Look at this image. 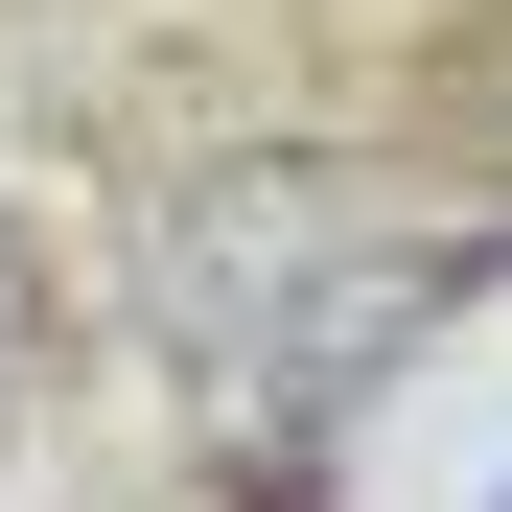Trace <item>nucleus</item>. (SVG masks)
<instances>
[{
    "label": "nucleus",
    "instance_id": "nucleus-1",
    "mask_svg": "<svg viewBox=\"0 0 512 512\" xmlns=\"http://www.w3.org/2000/svg\"><path fill=\"white\" fill-rule=\"evenodd\" d=\"M489 280H512V233L396 210L373 163H210V187H163V233H140V326H163V373H187L233 443H303V419L396 396Z\"/></svg>",
    "mask_w": 512,
    "mask_h": 512
},
{
    "label": "nucleus",
    "instance_id": "nucleus-2",
    "mask_svg": "<svg viewBox=\"0 0 512 512\" xmlns=\"http://www.w3.org/2000/svg\"><path fill=\"white\" fill-rule=\"evenodd\" d=\"M24 373H47V256L0 233V396H24Z\"/></svg>",
    "mask_w": 512,
    "mask_h": 512
}]
</instances>
